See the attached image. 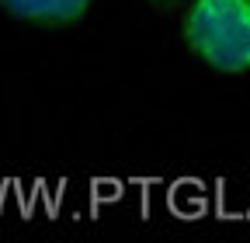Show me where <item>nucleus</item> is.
<instances>
[{
  "label": "nucleus",
  "mask_w": 250,
  "mask_h": 243,
  "mask_svg": "<svg viewBox=\"0 0 250 243\" xmlns=\"http://www.w3.org/2000/svg\"><path fill=\"white\" fill-rule=\"evenodd\" d=\"M0 7L21 21H35V24H70L83 18L90 7V0H0Z\"/></svg>",
  "instance_id": "f03ea898"
},
{
  "label": "nucleus",
  "mask_w": 250,
  "mask_h": 243,
  "mask_svg": "<svg viewBox=\"0 0 250 243\" xmlns=\"http://www.w3.org/2000/svg\"><path fill=\"white\" fill-rule=\"evenodd\" d=\"M184 35L212 70H250V0H195L184 18Z\"/></svg>",
  "instance_id": "f257e3e1"
}]
</instances>
